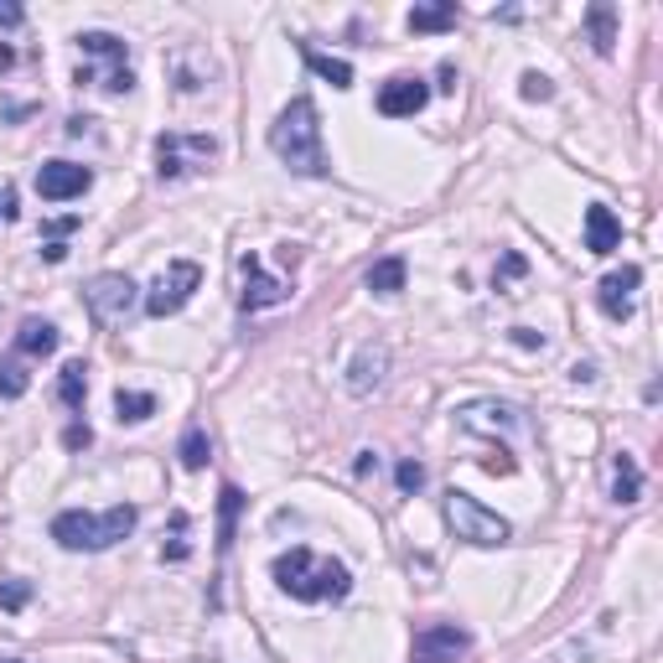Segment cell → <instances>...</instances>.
I'll use <instances>...</instances> for the list:
<instances>
[{
  "label": "cell",
  "instance_id": "e0dca14e",
  "mask_svg": "<svg viewBox=\"0 0 663 663\" xmlns=\"http://www.w3.org/2000/svg\"><path fill=\"white\" fill-rule=\"evenodd\" d=\"M637 497H643V467H637L627 452H617L612 456V503L633 508Z\"/></svg>",
  "mask_w": 663,
  "mask_h": 663
},
{
  "label": "cell",
  "instance_id": "8992f818",
  "mask_svg": "<svg viewBox=\"0 0 663 663\" xmlns=\"http://www.w3.org/2000/svg\"><path fill=\"white\" fill-rule=\"evenodd\" d=\"M197 286H202V265H197V259H171V265L156 275V286L140 296V311H146V317H156V321L177 317L181 306L192 301Z\"/></svg>",
  "mask_w": 663,
  "mask_h": 663
},
{
  "label": "cell",
  "instance_id": "1f68e13d",
  "mask_svg": "<svg viewBox=\"0 0 663 663\" xmlns=\"http://www.w3.org/2000/svg\"><path fill=\"white\" fill-rule=\"evenodd\" d=\"M528 265H524V255H503V265H497V280H518Z\"/></svg>",
  "mask_w": 663,
  "mask_h": 663
},
{
  "label": "cell",
  "instance_id": "ac0fdd59",
  "mask_svg": "<svg viewBox=\"0 0 663 663\" xmlns=\"http://www.w3.org/2000/svg\"><path fill=\"white\" fill-rule=\"evenodd\" d=\"M384 368H389V353L384 347H363L358 358H353V374H347V389L353 394H368L384 384Z\"/></svg>",
  "mask_w": 663,
  "mask_h": 663
},
{
  "label": "cell",
  "instance_id": "d4e9b609",
  "mask_svg": "<svg viewBox=\"0 0 663 663\" xmlns=\"http://www.w3.org/2000/svg\"><path fill=\"white\" fill-rule=\"evenodd\" d=\"M58 399L68 409H83V399H89V368L83 363H62L58 374Z\"/></svg>",
  "mask_w": 663,
  "mask_h": 663
},
{
  "label": "cell",
  "instance_id": "d590c367",
  "mask_svg": "<svg viewBox=\"0 0 663 663\" xmlns=\"http://www.w3.org/2000/svg\"><path fill=\"white\" fill-rule=\"evenodd\" d=\"M62 255H68L62 244H47V249H42V259H47V265H62Z\"/></svg>",
  "mask_w": 663,
  "mask_h": 663
},
{
  "label": "cell",
  "instance_id": "4dcf8cb0",
  "mask_svg": "<svg viewBox=\"0 0 663 663\" xmlns=\"http://www.w3.org/2000/svg\"><path fill=\"white\" fill-rule=\"evenodd\" d=\"M21 21H27V11H21L16 0H0V27H6V31H16V27H21Z\"/></svg>",
  "mask_w": 663,
  "mask_h": 663
},
{
  "label": "cell",
  "instance_id": "30bf717a",
  "mask_svg": "<svg viewBox=\"0 0 663 663\" xmlns=\"http://www.w3.org/2000/svg\"><path fill=\"white\" fill-rule=\"evenodd\" d=\"M378 115L384 120H415L425 105H431V83L425 78H409V73H399V78H389L384 89H378Z\"/></svg>",
  "mask_w": 663,
  "mask_h": 663
},
{
  "label": "cell",
  "instance_id": "8fae6325",
  "mask_svg": "<svg viewBox=\"0 0 663 663\" xmlns=\"http://www.w3.org/2000/svg\"><path fill=\"white\" fill-rule=\"evenodd\" d=\"M93 187V171L78 161H42L37 166V192L47 197V202H73V197H83Z\"/></svg>",
  "mask_w": 663,
  "mask_h": 663
},
{
  "label": "cell",
  "instance_id": "4fadbf2b",
  "mask_svg": "<svg viewBox=\"0 0 663 663\" xmlns=\"http://www.w3.org/2000/svg\"><path fill=\"white\" fill-rule=\"evenodd\" d=\"M617 244H622L617 212L606 208V202H591V208H586V249H591V255H612Z\"/></svg>",
  "mask_w": 663,
  "mask_h": 663
},
{
  "label": "cell",
  "instance_id": "ba28073f",
  "mask_svg": "<svg viewBox=\"0 0 663 663\" xmlns=\"http://www.w3.org/2000/svg\"><path fill=\"white\" fill-rule=\"evenodd\" d=\"M472 653V633L467 627H456V622H431L415 633V649L409 659L415 663H462Z\"/></svg>",
  "mask_w": 663,
  "mask_h": 663
},
{
  "label": "cell",
  "instance_id": "2e32d148",
  "mask_svg": "<svg viewBox=\"0 0 663 663\" xmlns=\"http://www.w3.org/2000/svg\"><path fill=\"white\" fill-rule=\"evenodd\" d=\"M405 280H409V265L399 255L374 259V265H368V275H363V286L374 290V296H399V290H405Z\"/></svg>",
  "mask_w": 663,
  "mask_h": 663
},
{
  "label": "cell",
  "instance_id": "52a82bcc",
  "mask_svg": "<svg viewBox=\"0 0 663 663\" xmlns=\"http://www.w3.org/2000/svg\"><path fill=\"white\" fill-rule=\"evenodd\" d=\"M218 161V140L212 136H187V130H161L156 136V177L161 181H181L197 166Z\"/></svg>",
  "mask_w": 663,
  "mask_h": 663
},
{
  "label": "cell",
  "instance_id": "ffe728a7",
  "mask_svg": "<svg viewBox=\"0 0 663 663\" xmlns=\"http://www.w3.org/2000/svg\"><path fill=\"white\" fill-rule=\"evenodd\" d=\"M239 513H244V493L234 483L218 487V560L234 550V528H239Z\"/></svg>",
  "mask_w": 663,
  "mask_h": 663
},
{
  "label": "cell",
  "instance_id": "83f0119b",
  "mask_svg": "<svg viewBox=\"0 0 663 663\" xmlns=\"http://www.w3.org/2000/svg\"><path fill=\"white\" fill-rule=\"evenodd\" d=\"M31 602V581H0V612H21Z\"/></svg>",
  "mask_w": 663,
  "mask_h": 663
},
{
  "label": "cell",
  "instance_id": "5b68a950",
  "mask_svg": "<svg viewBox=\"0 0 663 663\" xmlns=\"http://www.w3.org/2000/svg\"><path fill=\"white\" fill-rule=\"evenodd\" d=\"M83 306H89V317L99 321V327H125V321L136 317V306H140V286L130 280V275H93L89 286H83Z\"/></svg>",
  "mask_w": 663,
  "mask_h": 663
},
{
  "label": "cell",
  "instance_id": "7c38bea8",
  "mask_svg": "<svg viewBox=\"0 0 663 663\" xmlns=\"http://www.w3.org/2000/svg\"><path fill=\"white\" fill-rule=\"evenodd\" d=\"M643 286V270L637 265H622V270L602 275V286H596V306H602L612 321H633V290Z\"/></svg>",
  "mask_w": 663,
  "mask_h": 663
},
{
  "label": "cell",
  "instance_id": "3957f363",
  "mask_svg": "<svg viewBox=\"0 0 663 663\" xmlns=\"http://www.w3.org/2000/svg\"><path fill=\"white\" fill-rule=\"evenodd\" d=\"M140 524V508L136 503H115L105 513H89V508H62L52 518V540L73 555H99V550H115V544Z\"/></svg>",
  "mask_w": 663,
  "mask_h": 663
},
{
  "label": "cell",
  "instance_id": "d6986e66",
  "mask_svg": "<svg viewBox=\"0 0 663 663\" xmlns=\"http://www.w3.org/2000/svg\"><path fill=\"white\" fill-rule=\"evenodd\" d=\"M586 31H591V47H596L602 58H612V52H617V6L596 0L586 11Z\"/></svg>",
  "mask_w": 663,
  "mask_h": 663
},
{
  "label": "cell",
  "instance_id": "7402d4cb",
  "mask_svg": "<svg viewBox=\"0 0 663 663\" xmlns=\"http://www.w3.org/2000/svg\"><path fill=\"white\" fill-rule=\"evenodd\" d=\"M456 0H436V6H415L409 11V31H452L456 27Z\"/></svg>",
  "mask_w": 663,
  "mask_h": 663
},
{
  "label": "cell",
  "instance_id": "e575fe53",
  "mask_svg": "<svg viewBox=\"0 0 663 663\" xmlns=\"http://www.w3.org/2000/svg\"><path fill=\"white\" fill-rule=\"evenodd\" d=\"M571 378H575V384H591V378H596V363H575Z\"/></svg>",
  "mask_w": 663,
  "mask_h": 663
},
{
  "label": "cell",
  "instance_id": "cb8c5ba5",
  "mask_svg": "<svg viewBox=\"0 0 663 663\" xmlns=\"http://www.w3.org/2000/svg\"><path fill=\"white\" fill-rule=\"evenodd\" d=\"M301 58L317 78H327L332 89H353V68H347L343 58H327V52H317V47H301Z\"/></svg>",
  "mask_w": 663,
  "mask_h": 663
},
{
  "label": "cell",
  "instance_id": "d6a6232c",
  "mask_svg": "<svg viewBox=\"0 0 663 663\" xmlns=\"http://www.w3.org/2000/svg\"><path fill=\"white\" fill-rule=\"evenodd\" d=\"M11 218H16V192L0 187V224H11Z\"/></svg>",
  "mask_w": 663,
  "mask_h": 663
},
{
  "label": "cell",
  "instance_id": "277c9868",
  "mask_svg": "<svg viewBox=\"0 0 663 663\" xmlns=\"http://www.w3.org/2000/svg\"><path fill=\"white\" fill-rule=\"evenodd\" d=\"M441 513H446V524H452L456 540L467 544H483V550H493V544H508L513 540V524L503 518V513L483 508L472 493H462V487H452L446 493V503H441Z\"/></svg>",
  "mask_w": 663,
  "mask_h": 663
},
{
  "label": "cell",
  "instance_id": "7a4b0ae2",
  "mask_svg": "<svg viewBox=\"0 0 663 663\" xmlns=\"http://www.w3.org/2000/svg\"><path fill=\"white\" fill-rule=\"evenodd\" d=\"M270 151L280 156L286 171L296 177H327V146H321V120H317V105L311 99H290L270 125Z\"/></svg>",
  "mask_w": 663,
  "mask_h": 663
},
{
  "label": "cell",
  "instance_id": "f546056e",
  "mask_svg": "<svg viewBox=\"0 0 663 663\" xmlns=\"http://www.w3.org/2000/svg\"><path fill=\"white\" fill-rule=\"evenodd\" d=\"M89 441H93L89 425H68V431H62V446H68V452H83Z\"/></svg>",
  "mask_w": 663,
  "mask_h": 663
},
{
  "label": "cell",
  "instance_id": "603a6c76",
  "mask_svg": "<svg viewBox=\"0 0 663 663\" xmlns=\"http://www.w3.org/2000/svg\"><path fill=\"white\" fill-rule=\"evenodd\" d=\"M177 456H181V467H187V472H202V467H208V462H212V441H208V431H202V425H187V431H181Z\"/></svg>",
  "mask_w": 663,
  "mask_h": 663
},
{
  "label": "cell",
  "instance_id": "484cf974",
  "mask_svg": "<svg viewBox=\"0 0 663 663\" xmlns=\"http://www.w3.org/2000/svg\"><path fill=\"white\" fill-rule=\"evenodd\" d=\"M31 389V374L21 368V358H0V399H21Z\"/></svg>",
  "mask_w": 663,
  "mask_h": 663
},
{
  "label": "cell",
  "instance_id": "6da1fadb",
  "mask_svg": "<svg viewBox=\"0 0 663 663\" xmlns=\"http://www.w3.org/2000/svg\"><path fill=\"white\" fill-rule=\"evenodd\" d=\"M275 586L286 591L290 602H343L347 591H353V571H347L343 560L332 555H317V550H306V544H290V550H280L270 565Z\"/></svg>",
  "mask_w": 663,
  "mask_h": 663
},
{
  "label": "cell",
  "instance_id": "4316f807",
  "mask_svg": "<svg viewBox=\"0 0 663 663\" xmlns=\"http://www.w3.org/2000/svg\"><path fill=\"white\" fill-rule=\"evenodd\" d=\"M518 93H524L528 105H550V99H555V83H550L544 73H524L518 78Z\"/></svg>",
  "mask_w": 663,
  "mask_h": 663
},
{
  "label": "cell",
  "instance_id": "9a60e30c",
  "mask_svg": "<svg viewBox=\"0 0 663 663\" xmlns=\"http://www.w3.org/2000/svg\"><path fill=\"white\" fill-rule=\"evenodd\" d=\"M78 52L109 62V73H115V68H130V42L115 37V31H78Z\"/></svg>",
  "mask_w": 663,
  "mask_h": 663
},
{
  "label": "cell",
  "instance_id": "9c48e42d",
  "mask_svg": "<svg viewBox=\"0 0 663 663\" xmlns=\"http://www.w3.org/2000/svg\"><path fill=\"white\" fill-rule=\"evenodd\" d=\"M239 275H244V290H239V311H270V306L290 301V280L265 270L259 255H244L239 259Z\"/></svg>",
  "mask_w": 663,
  "mask_h": 663
},
{
  "label": "cell",
  "instance_id": "5bb4252c",
  "mask_svg": "<svg viewBox=\"0 0 663 663\" xmlns=\"http://www.w3.org/2000/svg\"><path fill=\"white\" fill-rule=\"evenodd\" d=\"M58 343H62V332L52 327V321H42V317H27L21 327H16V353H21V358H52Z\"/></svg>",
  "mask_w": 663,
  "mask_h": 663
},
{
  "label": "cell",
  "instance_id": "44dd1931",
  "mask_svg": "<svg viewBox=\"0 0 663 663\" xmlns=\"http://www.w3.org/2000/svg\"><path fill=\"white\" fill-rule=\"evenodd\" d=\"M156 415V394L146 389H115V420L120 425H140Z\"/></svg>",
  "mask_w": 663,
  "mask_h": 663
},
{
  "label": "cell",
  "instance_id": "836d02e7",
  "mask_svg": "<svg viewBox=\"0 0 663 663\" xmlns=\"http://www.w3.org/2000/svg\"><path fill=\"white\" fill-rule=\"evenodd\" d=\"M513 343L518 347H544V337L540 332H528V327H513Z\"/></svg>",
  "mask_w": 663,
  "mask_h": 663
},
{
  "label": "cell",
  "instance_id": "8d00e7d4",
  "mask_svg": "<svg viewBox=\"0 0 663 663\" xmlns=\"http://www.w3.org/2000/svg\"><path fill=\"white\" fill-rule=\"evenodd\" d=\"M0 663H27V659H0Z\"/></svg>",
  "mask_w": 663,
  "mask_h": 663
},
{
  "label": "cell",
  "instance_id": "f1b7e54d",
  "mask_svg": "<svg viewBox=\"0 0 663 663\" xmlns=\"http://www.w3.org/2000/svg\"><path fill=\"white\" fill-rule=\"evenodd\" d=\"M394 483H399V493H420V487H425V467H420V462H399V467H394Z\"/></svg>",
  "mask_w": 663,
  "mask_h": 663
}]
</instances>
